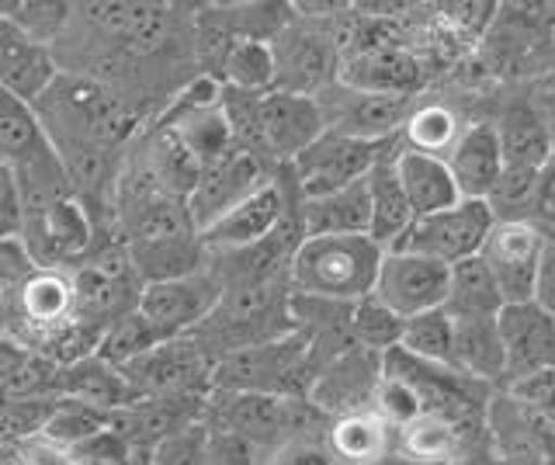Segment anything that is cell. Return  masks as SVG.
Masks as SVG:
<instances>
[{"mask_svg":"<svg viewBox=\"0 0 555 465\" xmlns=\"http://www.w3.org/2000/svg\"><path fill=\"white\" fill-rule=\"evenodd\" d=\"M448 285H451V268L441 261H430L424 254L413 250H386L378 282H375V299L386 302L399 320H413L444 309L448 302Z\"/></svg>","mask_w":555,"mask_h":465,"instance_id":"cell-11","label":"cell"},{"mask_svg":"<svg viewBox=\"0 0 555 465\" xmlns=\"http://www.w3.org/2000/svg\"><path fill=\"white\" fill-rule=\"evenodd\" d=\"M264 465H340V462L334 458L330 448L302 438V441H288L282 448H274V452L264 458Z\"/></svg>","mask_w":555,"mask_h":465,"instance_id":"cell-44","label":"cell"},{"mask_svg":"<svg viewBox=\"0 0 555 465\" xmlns=\"http://www.w3.org/2000/svg\"><path fill=\"white\" fill-rule=\"evenodd\" d=\"M486 441L507 465L555 462V421L520 403L507 389H496L486 403Z\"/></svg>","mask_w":555,"mask_h":465,"instance_id":"cell-9","label":"cell"},{"mask_svg":"<svg viewBox=\"0 0 555 465\" xmlns=\"http://www.w3.org/2000/svg\"><path fill=\"white\" fill-rule=\"evenodd\" d=\"M0 334H4V320H0Z\"/></svg>","mask_w":555,"mask_h":465,"instance_id":"cell-50","label":"cell"},{"mask_svg":"<svg viewBox=\"0 0 555 465\" xmlns=\"http://www.w3.org/2000/svg\"><path fill=\"white\" fill-rule=\"evenodd\" d=\"M552 465H555V462H552Z\"/></svg>","mask_w":555,"mask_h":465,"instance_id":"cell-51","label":"cell"},{"mask_svg":"<svg viewBox=\"0 0 555 465\" xmlns=\"http://www.w3.org/2000/svg\"><path fill=\"white\" fill-rule=\"evenodd\" d=\"M337 80L358 94H406V98H413L416 83H421V60L396 42L364 46V49H354V53H344Z\"/></svg>","mask_w":555,"mask_h":465,"instance_id":"cell-20","label":"cell"},{"mask_svg":"<svg viewBox=\"0 0 555 465\" xmlns=\"http://www.w3.org/2000/svg\"><path fill=\"white\" fill-rule=\"evenodd\" d=\"M396 170H399V181H403L413 219L438 216L462 202L455 175H451L444 157H430V153H416L403 146V153L396 157Z\"/></svg>","mask_w":555,"mask_h":465,"instance_id":"cell-24","label":"cell"},{"mask_svg":"<svg viewBox=\"0 0 555 465\" xmlns=\"http://www.w3.org/2000/svg\"><path fill=\"white\" fill-rule=\"evenodd\" d=\"M22 458L25 465H80L77 452H69V448H60L46 438H31L22 444Z\"/></svg>","mask_w":555,"mask_h":465,"instance_id":"cell-45","label":"cell"},{"mask_svg":"<svg viewBox=\"0 0 555 465\" xmlns=\"http://www.w3.org/2000/svg\"><path fill=\"white\" fill-rule=\"evenodd\" d=\"M28 209L22 195V181H17L14 167L0 164V244L8 240H25Z\"/></svg>","mask_w":555,"mask_h":465,"instance_id":"cell-40","label":"cell"},{"mask_svg":"<svg viewBox=\"0 0 555 465\" xmlns=\"http://www.w3.org/2000/svg\"><path fill=\"white\" fill-rule=\"evenodd\" d=\"M326 132L320 98L271 91L260 98V146L268 157L292 164Z\"/></svg>","mask_w":555,"mask_h":465,"instance_id":"cell-15","label":"cell"},{"mask_svg":"<svg viewBox=\"0 0 555 465\" xmlns=\"http://www.w3.org/2000/svg\"><path fill=\"white\" fill-rule=\"evenodd\" d=\"M222 279L212 268L181 274V279L150 282L139 296V313H143L164 337H188L216 313L222 299Z\"/></svg>","mask_w":555,"mask_h":465,"instance_id":"cell-8","label":"cell"},{"mask_svg":"<svg viewBox=\"0 0 555 465\" xmlns=\"http://www.w3.org/2000/svg\"><path fill=\"white\" fill-rule=\"evenodd\" d=\"M538 178H542V170H520V167L503 170L490 198H486L496 222H534Z\"/></svg>","mask_w":555,"mask_h":465,"instance_id":"cell-36","label":"cell"},{"mask_svg":"<svg viewBox=\"0 0 555 465\" xmlns=\"http://www.w3.org/2000/svg\"><path fill=\"white\" fill-rule=\"evenodd\" d=\"M0 465H25L22 448H0Z\"/></svg>","mask_w":555,"mask_h":465,"instance_id":"cell-48","label":"cell"},{"mask_svg":"<svg viewBox=\"0 0 555 465\" xmlns=\"http://www.w3.org/2000/svg\"><path fill=\"white\" fill-rule=\"evenodd\" d=\"M369 227H372V202L364 181L323 198H302L306 236H358L369 233Z\"/></svg>","mask_w":555,"mask_h":465,"instance_id":"cell-27","label":"cell"},{"mask_svg":"<svg viewBox=\"0 0 555 465\" xmlns=\"http://www.w3.org/2000/svg\"><path fill=\"white\" fill-rule=\"evenodd\" d=\"M56 400H80L98 410L118 413L135 403V392L118 365H112V361H104L98 354H87L74 361V365H60Z\"/></svg>","mask_w":555,"mask_h":465,"instance_id":"cell-23","label":"cell"},{"mask_svg":"<svg viewBox=\"0 0 555 465\" xmlns=\"http://www.w3.org/2000/svg\"><path fill=\"white\" fill-rule=\"evenodd\" d=\"M462 135L459 118L444 105H424L413 108L410 122H406V150L416 153H430V157H448V150L455 146Z\"/></svg>","mask_w":555,"mask_h":465,"instance_id":"cell-37","label":"cell"},{"mask_svg":"<svg viewBox=\"0 0 555 465\" xmlns=\"http://www.w3.org/2000/svg\"><path fill=\"white\" fill-rule=\"evenodd\" d=\"M317 372L320 365L309 337L302 331H292L278 340L254 344V348L219 358L212 372V392H264L309 400Z\"/></svg>","mask_w":555,"mask_h":465,"instance_id":"cell-3","label":"cell"},{"mask_svg":"<svg viewBox=\"0 0 555 465\" xmlns=\"http://www.w3.org/2000/svg\"><path fill=\"white\" fill-rule=\"evenodd\" d=\"M52 143L35 108L0 88V164L25 167L46 157Z\"/></svg>","mask_w":555,"mask_h":465,"instance_id":"cell-29","label":"cell"},{"mask_svg":"<svg viewBox=\"0 0 555 465\" xmlns=\"http://www.w3.org/2000/svg\"><path fill=\"white\" fill-rule=\"evenodd\" d=\"M170 337H164L156 326L139 313V309H132V313L118 317L108 331L101 334V344H98V358L112 361V365L126 369L129 361L143 358L146 351H153L156 344H164Z\"/></svg>","mask_w":555,"mask_h":465,"instance_id":"cell-33","label":"cell"},{"mask_svg":"<svg viewBox=\"0 0 555 465\" xmlns=\"http://www.w3.org/2000/svg\"><path fill=\"white\" fill-rule=\"evenodd\" d=\"M317 421L330 417H323L309 400H288V396L212 392L205 403V424L233 430V435L254 441L264 452H274L288 441H302Z\"/></svg>","mask_w":555,"mask_h":465,"instance_id":"cell-4","label":"cell"},{"mask_svg":"<svg viewBox=\"0 0 555 465\" xmlns=\"http://www.w3.org/2000/svg\"><path fill=\"white\" fill-rule=\"evenodd\" d=\"M552 160H555V122H552Z\"/></svg>","mask_w":555,"mask_h":465,"instance_id":"cell-49","label":"cell"},{"mask_svg":"<svg viewBox=\"0 0 555 465\" xmlns=\"http://www.w3.org/2000/svg\"><path fill=\"white\" fill-rule=\"evenodd\" d=\"M534 227L555 230V160L538 178V198H534Z\"/></svg>","mask_w":555,"mask_h":465,"instance_id":"cell-47","label":"cell"},{"mask_svg":"<svg viewBox=\"0 0 555 465\" xmlns=\"http://www.w3.org/2000/svg\"><path fill=\"white\" fill-rule=\"evenodd\" d=\"M344 53L326 36H312L306 28H282L274 39V63H278V88L292 94L320 98L326 83L340 77Z\"/></svg>","mask_w":555,"mask_h":465,"instance_id":"cell-17","label":"cell"},{"mask_svg":"<svg viewBox=\"0 0 555 465\" xmlns=\"http://www.w3.org/2000/svg\"><path fill=\"white\" fill-rule=\"evenodd\" d=\"M60 74L63 66L52 46L35 42L8 14H0V88L35 108Z\"/></svg>","mask_w":555,"mask_h":465,"instance_id":"cell-18","label":"cell"},{"mask_svg":"<svg viewBox=\"0 0 555 465\" xmlns=\"http://www.w3.org/2000/svg\"><path fill=\"white\" fill-rule=\"evenodd\" d=\"M150 465H212V455H208V427H205V421L164 438L150 452Z\"/></svg>","mask_w":555,"mask_h":465,"instance_id":"cell-39","label":"cell"},{"mask_svg":"<svg viewBox=\"0 0 555 465\" xmlns=\"http://www.w3.org/2000/svg\"><path fill=\"white\" fill-rule=\"evenodd\" d=\"M392 146L396 140L369 143V140H358V135L326 129L317 143L288 164V170L302 198H323V195L344 192V188L364 181L375 170V164L396 157L399 150L392 153Z\"/></svg>","mask_w":555,"mask_h":465,"instance_id":"cell-6","label":"cell"},{"mask_svg":"<svg viewBox=\"0 0 555 465\" xmlns=\"http://www.w3.org/2000/svg\"><path fill=\"white\" fill-rule=\"evenodd\" d=\"M326 441V448L340 465H375L399 452V430L386 417H378L375 410L347 413V417L330 421Z\"/></svg>","mask_w":555,"mask_h":465,"instance_id":"cell-25","label":"cell"},{"mask_svg":"<svg viewBox=\"0 0 555 465\" xmlns=\"http://www.w3.org/2000/svg\"><path fill=\"white\" fill-rule=\"evenodd\" d=\"M403 153V150H399ZM396 153V157H399ZM396 157H386L382 164H375V170L364 184H369V202H372V227L369 236L378 240L382 247L392 250L396 244H403V236L413 230V209L406 202L403 192V181H399V170H396Z\"/></svg>","mask_w":555,"mask_h":465,"instance_id":"cell-26","label":"cell"},{"mask_svg":"<svg viewBox=\"0 0 555 465\" xmlns=\"http://www.w3.org/2000/svg\"><path fill=\"white\" fill-rule=\"evenodd\" d=\"M493 227H496V216L490 205L482 198H462L459 205H451V209H444L438 216L416 219L413 230L403 236V244H396V247L424 254L430 261L455 268V264L468 261V257L482 254Z\"/></svg>","mask_w":555,"mask_h":465,"instance_id":"cell-7","label":"cell"},{"mask_svg":"<svg viewBox=\"0 0 555 465\" xmlns=\"http://www.w3.org/2000/svg\"><path fill=\"white\" fill-rule=\"evenodd\" d=\"M271 181L274 178L268 175L264 157L254 150H243V146H233L222 160L202 167V178L188 195V212H191V222H195L198 236L230 209H236L243 198H250L254 192H260V188Z\"/></svg>","mask_w":555,"mask_h":465,"instance_id":"cell-10","label":"cell"},{"mask_svg":"<svg viewBox=\"0 0 555 465\" xmlns=\"http://www.w3.org/2000/svg\"><path fill=\"white\" fill-rule=\"evenodd\" d=\"M77 458H80V465H150V455H139L115 427H108L104 435L80 444Z\"/></svg>","mask_w":555,"mask_h":465,"instance_id":"cell-41","label":"cell"},{"mask_svg":"<svg viewBox=\"0 0 555 465\" xmlns=\"http://www.w3.org/2000/svg\"><path fill=\"white\" fill-rule=\"evenodd\" d=\"M212 372L216 361L191 334L156 344L153 351L121 369L135 400H208Z\"/></svg>","mask_w":555,"mask_h":465,"instance_id":"cell-5","label":"cell"},{"mask_svg":"<svg viewBox=\"0 0 555 465\" xmlns=\"http://www.w3.org/2000/svg\"><path fill=\"white\" fill-rule=\"evenodd\" d=\"M386 247L369 233L358 236H302L288 261L295 296L323 302H361L375 296Z\"/></svg>","mask_w":555,"mask_h":465,"instance_id":"cell-2","label":"cell"},{"mask_svg":"<svg viewBox=\"0 0 555 465\" xmlns=\"http://www.w3.org/2000/svg\"><path fill=\"white\" fill-rule=\"evenodd\" d=\"M340 94H344L340 101L320 94L326 129L358 135V140H369V143L396 140V132L406 129L413 115V98L406 94H358L351 88H344V83H340Z\"/></svg>","mask_w":555,"mask_h":465,"instance_id":"cell-19","label":"cell"},{"mask_svg":"<svg viewBox=\"0 0 555 465\" xmlns=\"http://www.w3.org/2000/svg\"><path fill=\"white\" fill-rule=\"evenodd\" d=\"M503 306L507 302H503L500 285L482 257H468V261L451 268V285H448V302H444V313L451 320L500 317Z\"/></svg>","mask_w":555,"mask_h":465,"instance_id":"cell-30","label":"cell"},{"mask_svg":"<svg viewBox=\"0 0 555 465\" xmlns=\"http://www.w3.org/2000/svg\"><path fill=\"white\" fill-rule=\"evenodd\" d=\"M496 135L507 167L545 170L552 164V126L531 105H511L503 112Z\"/></svg>","mask_w":555,"mask_h":465,"instance_id":"cell-28","label":"cell"},{"mask_svg":"<svg viewBox=\"0 0 555 465\" xmlns=\"http://www.w3.org/2000/svg\"><path fill=\"white\" fill-rule=\"evenodd\" d=\"M222 80L243 94H271L278 88L274 46L260 36H240L222 60Z\"/></svg>","mask_w":555,"mask_h":465,"instance_id":"cell-31","label":"cell"},{"mask_svg":"<svg viewBox=\"0 0 555 465\" xmlns=\"http://www.w3.org/2000/svg\"><path fill=\"white\" fill-rule=\"evenodd\" d=\"M35 115L56 153L108 150L135 129V112L112 83L91 74L63 70L60 80L35 105Z\"/></svg>","mask_w":555,"mask_h":465,"instance_id":"cell-1","label":"cell"},{"mask_svg":"<svg viewBox=\"0 0 555 465\" xmlns=\"http://www.w3.org/2000/svg\"><path fill=\"white\" fill-rule=\"evenodd\" d=\"M351 337L358 348L386 354L399 348V337H403V320H399L386 302H378L375 296L351 302Z\"/></svg>","mask_w":555,"mask_h":465,"instance_id":"cell-35","label":"cell"},{"mask_svg":"<svg viewBox=\"0 0 555 465\" xmlns=\"http://www.w3.org/2000/svg\"><path fill=\"white\" fill-rule=\"evenodd\" d=\"M455 323L451 369L479 386H507V354H503L496 317H468Z\"/></svg>","mask_w":555,"mask_h":465,"instance_id":"cell-22","label":"cell"},{"mask_svg":"<svg viewBox=\"0 0 555 465\" xmlns=\"http://www.w3.org/2000/svg\"><path fill=\"white\" fill-rule=\"evenodd\" d=\"M503 354H507V386L520 378L555 369V317L531 302H511L496 317ZM503 386V389H507Z\"/></svg>","mask_w":555,"mask_h":465,"instance_id":"cell-16","label":"cell"},{"mask_svg":"<svg viewBox=\"0 0 555 465\" xmlns=\"http://www.w3.org/2000/svg\"><path fill=\"white\" fill-rule=\"evenodd\" d=\"M378 386H382V354L351 348L320 369L317 383L309 389V403L323 417L337 421L347 417V413L375 410Z\"/></svg>","mask_w":555,"mask_h":465,"instance_id":"cell-14","label":"cell"},{"mask_svg":"<svg viewBox=\"0 0 555 465\" xmlns=\"http://www.w3.org/2000/svg\"><path fill=\"white\" fill-rule=\"evenodd\" d=\"M444 160L451 167V175H455L462 198H482V202L490 198L500 175L507 170L496 126H490V122L465 126Z\"/></svg>","mask_w":555,"mask_h":465,"instance_id":"cell-21","label":"cell"},{"mask_svg":"<svg viewBox=\"0 0 555 465\" xmlns=\"http://www.w3.org/2000/svg\"><path fill=\"white\" fill-rule=\"evenodd\" d=\"M507 392H514L520 403H528L531 410L545 413V417L555 421V369H545L538 375L520 378V383H511Z\"/></svg>","mask_w":555,"mask_h":465,"instance_id":"cell-43","label":"cell"},{"mask_svg":"<svg viewBox=\"0 0 555 465\" xmlns=\"http://www.w3.org/2000/svg\"><path fill=\"white\" fill-rule=\"evenodd\" d=\"M288 209H292V198L282 188V178H274L250 198H243L236 209H230L219 222H212V227L202 233V244L212 254L260 247L288 227Z\"/></svg>","mask_w":555,"mask_h":465,"instance_id":"cell-13","label":"cell"},{"mask_svg":"<svg viewBox=\"0 0 555 465\" xmlns=\"http://www.w3.org/2000/svg\"><path fill=\"white\" fill-rule=\"evenodd\" d=\"M0 14L28 31L35 42L56 46L63 39V31L74 18V4H56V0H14V4H0Z\"/></svg>","mask_w":555,"mask_h":465,"instance_id":"cell-38","label":"cell"},{"mask_svg":"<svg viewBox=\"0 0 555 465\" xmlns=\"http://www.w3.org/2000/svg\"><path fill=\"white\" fill-rule=\"evenodd\" d=\"M534 302L555 317V236H548L542 254V268H538V282H534Z\"/></svg>","mask_w":555,"mask_h":465,"instance_id":"cell-46","label":"cell"},{"mask_svg":"<svg viewBox=\"0 0 555 465\" xmlns=\"http://www.w3.org/2000/svg\"><path fill=\"white\" fill-rule=\"evenodd\" d=\"M112 417L115 413L108 410H98L91 403H80V400H60L56 410H52V417L46 421L42 435L46 441L60 444V448H69V452H77L80 444H87L91 438L104 435V430L112 427Z\"/></svg>","mask_w":555,"mask_h":465,"instance_id":"cell-32","label":"cell"},{"mask_svg":"<svg viewBox=\"0 0 555 465\" xmlns=\"http://www.w3.org/2000/svg\"><path fill=\"white\" fill-rule=\"evenodd\" d=\"M548 244V233L534 222H496L482 247V261L493 271L503 302H531L538 268Z\"/></svg>","mask_w":555,"mask_h":465,"instance_id":"cell-12","label":"cell"},{"mask_svg":"<svg viewBox=\"0 0 555 465\" xmlns=\"http://www.w3.org/2000/svg\"><path fill=\"white\" fill-rule=\"evenodd\" d=\"M208 427V455H212V465H264L260 462V452L254 441L233 435V430H222V427ZM271 455V452H268Z\"/></svg>","mask_w":555,"mask_h":465,"instance_id":"cell-42","label":"cell"},{"mask_svg":"<svg viewBox=\"0 0 555 465\" xmlns=\"http://www.w3.org/2000/svg\"><path fill=\"white\" fill-rule=\"evenodd\" d=\"M399 348L406 354L430 361V365H448L451 369V348H455V323L444 313V309H434V313L403 320V337H399Z\"/></svg>","mask_w":555,"mask_h":465,"instance_id":"cell-34","label":"cell"}]
</instances>
